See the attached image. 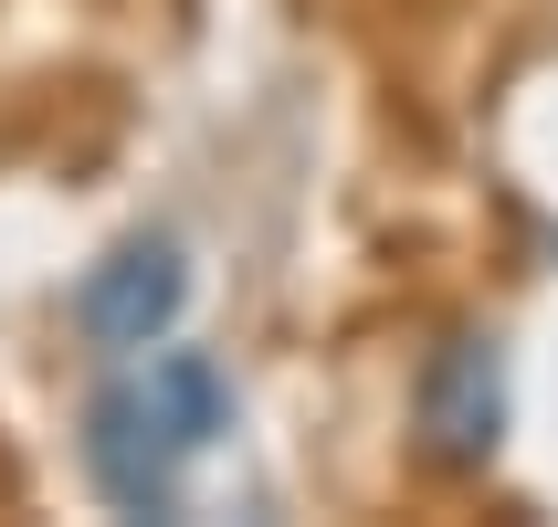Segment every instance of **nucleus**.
<instances>
[{
    "label": "nucleus",
    "mask_w": 558,
    "mask_h": 527,
    "mask_svg": "<svg viewBox=\"0 0 558 527\" xmlns=\"http://www.w3.org/2000/svg\"><path fill=\"white\" fill-rule=\"evenodd\" d=\"M232 433V380L211 348H148L85 402V475L117 517H180V475Z\"/></svg>",
    "instance_id": "obj_1"
},
{
    "label": "nucleus",
    "mask_w": 558,
    "mask_h": 527,
    "mask_svg": "<svg viewBox=\"0 0 558 527\" xmlns=\"http://www.w3.org/2000/svg\"><path fill=\"white\" fill-rule=\"evenodd\" d=\"M411 454L433 475H485L506 454V338L442 327L411 370Z\"/></svg>",
    "instance_id": "obj_2"
},
{
    "label": "nucleus",
    "mask_w": 558,
    "mask_h": 527,
    "mask_svg": "<svg viewBox=\"0 0 558 527\" xmlns=\"http://www.w3.org/2000/svg\"><path fill=\"white\" fill-rule=\"evenodd\" d=\"M190 316V253L180 232H126L117 253H95L85 285H74V338L95 359H148V348L180 338Z\"/></svg>",
    "instance_id": "obj_3"
}]
</instances>
